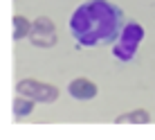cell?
Instances as JSON below:
<instances>
[{
    "label": "cell",
    "mask_w": 155,
    "mask_h": 140,
    "mask_svg": "<svg viewBox=\"0 0 155 140\" xmlns=\"http://www.w3.org/2000/svg\"><path fill=\"white\" fill-rule=\"evenodd\" d=\"M124 30V12L108 0H88L70 16V32L83 47L110 45Z\"/></svg>",
    "instance_id": "6da1fadb"
},
{
    "label": "cell",
    "mask_w": 155,
    "mask_h": 140,
    "mask_svg": "<svg viewBox=\"0 0 155 140\" xmlns=\"http://www.w3.org/2000/svg\"><path fill=\"white\" fill-rule=\"evenodd\" d=\"M144 39V27L140 23H126L119 39L113 43V54L119 61H130L137 54V47Z\"/></svg>",
    "instance_id": "7a4b0ae2"
},
{
    "label": "cell",
    "mask_w": 155,
    "mask_h": 140,
    "mask_svg": "<svg viewBox=\"0 0 155 140\" xmlns=\"http://www.w3.org/2000/svg\"><path fill=\"white\" fill-rule=\"evenodd\" d=\"M16 93L38 102V104H52V102H56V97H58L56 86L36 82V79H20V82L16 84Z\"/></svg>",
    "instance_id": "3957f363"
},
{
    "label": "cell",
    "mask_w": 155,
    "mask_h": 140,
    "mask_svg": "<svg viewBox=\"0 0 155 140\" xmlns=\"http://www.w3.org/2000/svg\"><path fill=\"white\" fill-rule=\"evenodd\" d=\"M68 93H70L74 100L88 102V100L97 97L99 88H97V84L90 82V79H85V77H77V79H72V82H70V86H68Z\"/></svg>",
    "instance_id": "277c9868"
},
{
    "label": "cell",
    "mask_w": 155,
    "mask_h": 140,
    "mask_svg": "<svg viewBox=\"0 0 155 140\" xmlns=\"http://www.w3.org/2000/svg\"><path fill=\"white\" fill-rule=\"evenodd\" d=\"M115 122L117 124H148V122H151V113H148L146 109H135L130 113L117 115Z\"/></svg>",
    "instance_id": "5b68a950"
},
{
    "label": "cell",
    "mask_w": 155,
    "mask_h": 140,
    "mask_svg": "<svg viewBox=\"0 0 155 140\" xmlns=\"http://www.w3.org/2000/svg\"><path fill=\"white\" fill-rule=\"evenodd\" d=\"M12 25H14V41H23V39H29L31 30H34V23L25 16H14L12 18Z\"/></svg>",
    "instance_id": "8992f818"
},
{
    "label": "cell",
    "mask_w": 155,
    "mask_h": 140,
    "mask_svg": "<svg viewBox=\"0 0 155 140\" xmlns=\"http://www.w3.org/2000/svg\"><path fill=\"white\" fill-rule=\"evenodd\" d=\"M34 104H36V102L29 100V97H25V95H18V97H14V104H12L14 115H16V117H27L29 113L34 111Z\"/></svg>",
    "instance_id": "52a82bcc"
},
{
    "label": "cell",
    "mask_w": 155,
    "mask_h": 140,
    "mask_svg": "<svg viewBox=\"0 0 155 140\" xmlns=\"http://www.w3.org/2000/svg\"><path fill=\"white\" fill-rule=\"evenodd\" d=\"M29 43L36 47H54L56 45V32L54 34H41V32H31Z\"/></svg>",
    "instance_id": "ba28073f"
},
{
    "label": "cell",
    "mask_w": 155,
    "mask_h": 140,
    "mask_svg": "<svg viewBox=\"0 0 155 140\" xmlns=\"http://www.w3.org/2000/svg\"><path fill=\"white\" fill-rule=\"evenodd\" d=\"M31 32H41V34H54V23H52L47 16H38V18L34 20V30Z\"/></svg>",
    "instance_id": "9c48e42d"
}]
</instances>
